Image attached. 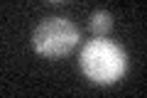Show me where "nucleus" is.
I'll return each instance as SVG.
<instances>
[{"label":"nucleus","instance_id":"obj_1","mask_svg":"<svg viewBox=\"0 0 147 98\" xmlns=\"http://www.w3.org/2000/svg\"><path fill=\"white\" fill-rule=\"evenodd\" d=\"M125 66H127V59L123 47L110 39L98 37V39L86 42L81 49V71L93 83H100V86L115 83L125 74Z\"/></svg>","mask_w":147,"mask_h":98},{"label":"nucleus","instance_id":"obj_2","mask_svg":"<svg viewBox=\"0 0 147 98\" xmlns=\"http://www.w3.org/2000/svg\"><path fill=\"white\" fill-rule=\"evenodd\" d=\"M79 44V27L64 17H49L32 32V47L42 57H66Z\"/></svg>","mask_w":147,"mask_h":98},{"label":"nucleus","instance_id":"obj_3","mask_svg":"<svg viewBox=\"0 0 147 98\" xmlns=\"http://www.w3.org/2000/svg\"><path fill=\"white\" fill-rule=\"evenodd\" d=\"M113 27V20H110V15L105 10H98L91 15V30H93V34H105V32Z\"/></svg>","mask_w":147,"mask_h":98},{"label":"nucleus","instance_id":"obj_4","mask_svg":"<svg viewBox=\"0 0 147 98\" xmlns=\"http://www.w3.org/2000/svg\"><path fill=\"white\" fill-rule=\"evenodd\" d=\"M52 3H57V0H52Z\"/></svg>","mask_w":147,"mask_h":98}]
</instances>
